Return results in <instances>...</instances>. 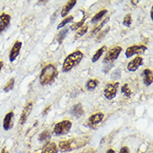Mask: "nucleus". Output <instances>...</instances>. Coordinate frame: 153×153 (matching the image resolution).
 <instances>
[{
  "mask_svg": "<svg viewBox=\"0 0 153 153\" xmlns=\"http://www.w3.org/2000/svg\"><path fill=\"white\" fill-rule=\"evenodd\" d=\"M58 75V70L53 64H49L42 69L39 75V82L42 85H50Z\"/></svg>",
  "mask_w": 153,
  "mask_h": 153,
  "instance_id": "obj_1",
  "label": "nucleus"
},
{
  "mask_svg": "<svg viewBox=\"0 0 153 153\" xmlns=\"http://www.w3.org/2000/svg\"><path fill=\"white\" fill-rule=\"evenodd\" d=\"M143 65V58L137 56L136 58H134L132 60H131L127 65V70L129 71L134 72L136 71L140 66H141Z\"/></svg>",
  "mask_w": 153,
  "mask_h": 153,
  "instance_id": "obj_11",
  "label": "nucleus"
},
{
  "mask_svg": "<svg viewBox=\"0 0 153 153\" xmlns=\"http://www.w3.org/2000/svg\"><path fill=\"white\" fill-rule=\"evenodd\" d=\"M106 49H107V47L105 45L102 46L101 48H100L99 50H97V51L95 52V54L93 55V57H92V59H91V61L93 63L96 62L98 59H99L101 56H102V54H103V53L106 50Z\"/></svg>",
  "mask_w": 153,
  "mask_h": 153,
  "instance_id": "obj_19",
  "label": "nucleus"
},
{
  "mask_svg": "<svg viewBox=\"0 0 153 153\" xmlns=\"http://www.w3.org/2000/svg\"><path fill=\"white\" fill-rule=\"evenodd\" d=\"M76 1L75 0H72V1H68L67 2V4L64 6L62 8V10H61V13H60V14H61V17H65L69 13V12L71 11L72 8H74V6H75V4H76Z\"/></svg>",
  "mask_w": 153,
  "mask_h": 153,
  "instance_id": "obj_16",
  "label": "nucleus"
},
{
  "mask_svg": "<svg viewBox=\"0 0 153 153\" xmlns=\"http://www.w3.org/2000/svg\"><path fill=\"white\" fill-rule=\"evenodd\" d=\"M32 108H33V103L32 102H28L25 105V106L24 107V110H23V111L21 113L20 118H19V124L24 125L26 122L29 114L31 113Z\"/></svg>",
  "mask_w": 153,
  "mask_h": 153,
  "instance_id": "obj_10",
  "label": "nucleus"
},
{
  "mask_svg": "<svg viewBox=\"0 0 153 153\" xmlns=\"http://www.w3.org/2000/svg\"><path fill=\"white\" fill-rule=\"evenodd\" d=\"M110 29H111L110 27H107L105 29H104V30H102V31L99 32V33L97 34V36H96V38H95V41L96 42L101 41L105 37V35L107 34L108 32L110 31Z\"/></svg>",
  "mask_w": 153,
  "mask_h": 153,
  "instance_id": "obj_24",
  "label": "nucleus"
},
{
  "mask_svg": "<svg viewBox=\"0 0 153 153\" xmlns=\"http://www.w3.org/2000/svg\"><path fill=\"white\" fill-rule=\"evenodd\" d=\"M68 31H69V29H63L59 34L57 35V40L59 42V44H61L62 41L64 40V39L65 38V36L67 35V33H68Z\"/></svg>",
  "mask_w": 153,
  "mask_h": 153,
  "instance_id": "obj_28",
  "label": "nucleus"
},
{
  "mask_svg": "<svg viewBox=\"0 0 153 153\" xmlns=\"http://www.w3.org/2000/svg\"><path fill=\"white\" fill-rule=\"evenodd\" d=\"M74 19V17L73 16H69L67 17V18H65L64 19V20H62L59 24L58 27H57V29H61V28H64V26H65V25L68 24V23H71V21Z\"/></svg>",
  "mask_w": 153,
  "mask_h": 153,
  "instance_id": "obj_30",
  "label": "nucleus"
},
{
  "mask_svg": "<svg viewBox=\"0 0 153 153\" xmlns=\"http://www.w3.org/2000/svg\"><path fill=\"white\" fill-rule=\"evenodd\" d=\"M85 153H94V151H93V149H91V150H89V151H87L86 152H85Z\"/></svg>",
  "mask_w": 153,
  "mask_h": 153,
  "instance_id": "obj_36",
  "label": "nucleus"
},
{
  "mask_svg": "<svg viewBox=\"0 0 153 153\" xmlns=\"http://www.w3.org/2000/svg\"><path fill=\"white\" fill-rule=\"evenodd\" d=\"M50 109H51V105H48V106H47V107L43 111V112H42V115H43V116H46V115L49 113V111H50Z\"/></svg>",
  "mask_w": 153,
  "mask_h": 153,
  "instance_id": "obj_31",
  "label": "nucleus"
},
{
  "mask_svg": "<svg viewBox=\"0 0 153 153\" xmlns=\"http://www.w3.org/2000/svg\"><path fill=\"white\" fill-rule=\"evenodd\" d=\"M119 153H130V151L127 146H123V147H121Z\"/></svg>",
  "mask_w": 153,
  "mask_h": 153,
  "instance_id": "obj_32",
  "label": "nucleus"
},
{
  "mask_svg": "<svg viewBox=\"0 0 153 153\" xmlns=\"http://www.w3.org/2000/svg\"><path fill=\"white\" fill-rule=\"evenodd\" d=\"M13 116V112H8L6 116H4V122H3V127L5 131H8L12 126V119Z\"/></svg>",
  "mask_w": 153,
  "mask_h": 153,
  "instance_id": "obj_14",
  "label": "nucleus"
},
{
  "mask_svg": "<svg viewBox=\"0 0 153 153\" xmlns=\"http://www.w3.org/2000/svg\"><path fill=\"white\" fill-rule=\"evenodd\" d=\"M121 92H122L126 97H131V95L132 94V91L130 89L128 84H124V85L121 86Z\"/></svg>",
  "mask_w": 153,
  "mask_h": 153,
  "instance_id": "obj_27",
  "label": "nucleus"
},
{
  "mask_svg": "<svg viewBox=\"0 0 153 153\" xmlns=\"http://www.w3.org/2000/svg\"><path fill=\"white\" fill-rule=\"evenodd\" d=\"M50 138H51V132L49 130H45V131H43L39 135V141H41V142L47 141Z\"/></svg>",
  "mask_w": 153,
  "mask_h": 153,
  "instance_id": "obj_21",
  "label": "nucleus"
},
{
  "mask_svg": "<svg viewBox=\"0 0 153 153\" xmlns=\"http://www.w3.org/2000/svg\"><path fill=\"white\" fill-rule=\"evenodd\" d=\"M99 81L95 79H91L86 83V88L88 90H95L96 86L98 85Z\"/></svg>",
  "mask_w": 153,
  "mask_h": 153,
  "instance_id": "obj_22",
  "label": "nucleus"
},
{
  "mask_svg": "<svg viewBox=\"0 0 153 153\" xmlns=\"http://www.w3.org/2000/svg\"><path fill=\"white\" fill-rule=\"evenodd\" d=\"M107 13V10L106 9H102L100 10V12H98L95 16H93V18L91 19V23L92 24H95V23H97L98 21H100L102 18L104 17V15Z\"/></svg>",
  "mask_w": 153,
  "mask_h": 153,
  "instance_id": "obj_20",
  "label": "nucleus"
},
{
  "mask_svg": "<svg viewBox=\"0 0 153 153\" xmlns=\"http://www.w3.org/2000/svg\"><path fill=\"white\" fill-rule=\"evenodd\" d=\"M71 114L75 117H80L84 115V109L82 104L77 103L71 109Z\"/></svg>",
  "mask_w": 153,
  "mask_h": 153,
  "instance_id": "obj_13",
  "label": "nucleus"
},
{
  "mask_svg": "<svg viewBox=\"0 0 153 153\" xmlns=\"http://www.w3.org/2000/svg\"><path fill=\"white\" fill-rule=\"evenodd\" d=\"M152 10H151V19H152Z\"/></svg>",
  "mask_w": 153,
  "mask_h": 153,
  "instance_id": "obj_38",
  "label": "nucleus"
},
{
  "mask_svg": "<svg viewBox=\"0 0 153 153\" xmlns=\"http://www.w3.org/2000/svg\"><path fill=\"white\" fill-rule=\"evenodd\" d=\"M109 20H110V17H107V18H105L98 26H96L95 28H94V29H93L91 32V33H90V37H92V36L95 35L98 32H100V29H102L104 26L106 25V23H108Z\"/></svg>",
  "mask_w": 153,
  "mask_h": 153,
  "instance_id": "obj_18",
  "label": "nucleus"
},
{
  "mask_svg": "<svg viewBox=\"0 0 153 153\" xmlns=\"http://www.w3.org/2000/svg\"><path fill=\"white\" fill-rule=\"evenodd\" d=\"M87 31H88V25H85L84 27H81L77 31V33H75V39H79L80 37L84 36V34H85L87 33Z\"/></svg>",
  "mask_w": 153,
  "mask_h": 153,
  "instance_id": "obj_26",
  "label": "nucleus"
},
{
  "mask_svg": "<svg viewBox=\"0 0 153 153\" xmlns=\"http://www.w3.org/2000/svg\"><path fill=\"white\" fill-rule=\"evenodd\" d=\"M143 75H144V78H143L144 84L146 85H151L153 81L152 71L150 70V69H146L143 71Z\"/></svg>",
  "mask_w": 153,
  "mask_h": 153,
  "instance_id": "obj_15",
  "label": "nucleus"
},
{
  "mask_svg": "<svg viewBox=\"0 0 153 153\" xmlns=\"http://www.w3.org/2000/svg\"><path fill=\"white\" fill-rule=\"evenodd\" d=\"M59 150L63 152H71V146L70 140L67 141H61L59 143Z\"/></svg>",
  "mask_w": 153,
  "mask_h": 153,
  "instance_id": "obj_17",
  "label": "nucleus"
},
{
  "mask_svg": "<svg viewBox=\"0 0 153 153\" xmlns=\"http://www.w3.org/2000/svg\"><path fill=\"white\" fill-rule=\"evenodd\" d=\"M119 82L108 83L104 89V95L107 100L114 99L117 94V90L119 87Z\"/></svg>",
  "mask_w": 153,
  "mask_h": 153,
  "instance_id": "obj_4",
  "label": "nucleus"
},
{
  "mask_svg": "<svg viewBox=\"0 0 153 153\" xmlns=\"http://www.w3.org/2000/svg\"><path fill=\"white\" fill-rule=\"evenodd\" d=\"M14 83H15V79L11 78L8 81V83L5 85V86L4 87V92H8V91H12L13 89V86H14Z\"/></svg>",
  "mask_w": 153,
  "mask_h": 153,
  "instance_id": "obj_25",
  "label": "nucleus"
},
{
  "mask_svg": "<svg viewBox=\"0 0 153 153\" xmlns=\"http://www.w3.org/2000/svg\"><path fill=\"white\" fill-rule=\"evenodd\" d=\"M147 50L146 46L141 45H132L131 47H128L126 52H125V55L126 58H130L133 55L136 54H141L143 53H145L146 50Z\"/></svg>",
  "mask_w": 153,
  "mask_h": 153,
  "instance_id": "obj_7",
  "label": "nucleus"
},
{
  "mask_svg": "<svg viewBox=\"0 0 153 153\" xmlns=\"http://www.w3.org/2000/svg\"><path fill=\"white\" fill-rule=\"evenodd\" d=\"M121 50H122V49L120 46H116V47L112 48L111 50H110L108 51L106 54H105V56L104 57L103 63H105V64H110V63L115 61L116 59L119 57Z\"/></svg>",
  "mask_w": 153,
  "mask_h": 153,
  "instance_id": "obj_5",
  "label": "nucleus"
},
{
  "mask_svg": "<svg viewBox=\"0 0 153 153\" xmlns=\"http://www.w3.org/2000/svg\"><path fill=\"white\" fill-rule=\"evenodd\" d=\"M4 66V62H2V61H0V71L2 70V68Z\"/></svg>",
  "mask_w": 153,
  "mask_h": 153,
  "instance_id": "obj_35",
  "label": "nucleus"
},
{
  "mask_svg": "<svg viewBox=\"0 0 153 153\" xmlns=\"http://www.w3.org/2000/svg\"><path fill=\"white\" fill-rule=\"evenodd\" d=\"M42 153H58L57 145L54 142H46L42 148Z\"/></svg>",
  "mask_w": 153,
  "mask_h": 153,
  "instance_id": "obj_12",
  "label": "nucleus"
},
{
  "mask_svg": "<svg viewBox=\"0 0 153 153\" xmlns=\"http://www.w3.org/2000/svg\"><path fill=\"white\" fill-rule=\"evenodd\" d=\"M87 16L83 17L82 19L80 21H79L78 23H75L74 25H72L71 26V29L72 31H75V30H77V29H80L81 27H82L83 25H84V23L85 22V19H86Z\"/></svg>",
  "mask_w": 153,
  "mask_h": 153,
  "instance_id": "obj_23",
  "label": "nucleus"
},
{
  "mask_svg": "<svg viewBox=\"0 0 153 153\" xmlns=\"http://www.w3.org/2000/svg\"><path fill=\"white\" fill-rule=\"evenodd\" d=\"M105 115H104L102 112H98V113H95L93 114L92 116H91L86 121V126L92 129H95L98 125L100 124V122L103 120Z\"/></svg>",
  "mask_w": 153,
  "mask_h": 153,
  "instance_id": "obj_6",
  "label": "nucleus"
},
{
  "mask_svg": "<svg viewBox=\"0 0 153 153\" xmlns=\"http://www.w3.org/2000/svg\"><path fill=\"white\" fill-rule=\"evenodd\" d=\"M83 58H84V54L80 50H76L69 54L66 58L65 59L64 63H63V72H65V73L70 72L74 67L78 65L80 61L82 60Z\"/></svg>",
  "mask_w": 153,
  "mask_h": 153,
  "instance_id": "obj_2",
  "label": "nucleus"
},
{
  "mask_svg": "<svg viewBox=\"0 0 153 153\" xmlns=\"http://www.w3.org/2000/svg\"><path fill=\"white\" fill-rule=\"evenodd\" d=\"M11 16L8 13H0V34L8 29L10 25Z\"/></svg>",
  "mask_w": 153,
  "mask_h": 153,
  "instance_id": "obj_8",
  "label": "nucleus"
},
{
  "mask_svg": "<svg viewBox=\"0 0 153 153\" xmlns=\"http://www.w3.org/2000/svg\"><path fill=\"white\" fill-rule=\"evenodd\" d=\"M71 127H72L71 121L68 120H62L54 126V133L56 136H64L66 135L71 131Z\"/></svg>",
  "mask_w": 153,
  "mask_h": 153,
  "instance_id": "obj_3",
  "label": "nucleus"
},
{
  "mask_svg": "<svg viewBox=\"0 0 153 153\" xmlns=\"http://www.w3.org/2000/svg\"><path fill=\"white\" fill-rule=\"evenodd\" d=\"M106 153H116V152H115V151H114L113 149H109L107 152H106Z\"/></svg>",
  "mask_w": 153,
  "mask_h": 153,
  "instance_id": "obj_33",
  "label": "nucleus"
},
{
  "mask_svg": "<svg viewBox=\"0 0 153 153\" xmlns=\"http://www.w3.org/2000/svg\"><path fill=\"white\" fill-rule=\"evenodd\" d=\"M132 24V16L131 13H127L125 16L124 19H123V25H125L126 27H130Z\"/></svg>",
  "mask_w": 153,
  "mask_h": 153,
  "instance_id": "obj_29",
  "label": "nucleus"
},
{
  "mask_svg": "<svg viewBox=\"0 0 153 153\" xmlns=\"http://www.w3.org/2000/svg\"><path fill=\"white\" fill-rule=\"evenodd\" d=\"M21 47H22V42L21 41H16L14 43V45H13L12 49L10 50V53H9V61L10 62H13L17 57L19 56V54L20 53Z\"/></svg>",
  "mask_w": 153,
  "mask_h": 153,
  "instance_id": "obj_9",
  "label": "nucleus"
},
{
  "mask_svg": "<svg viewBox=\"0 0 153 153\" xmlns=\"http://www.w3.org/2000/svg\"><path fill=\"white\" fill-rule=\"evenodd\" d=\"M131 3H132V4L135 5V4H138V3H139V1H131Z\"/></svg>",
  "mask_w": 153,
  "mask_h": 153,
  "instance_id": "obj_37",
  "label": "nucleus"
},
{
  "mask_svg": "<svg viewBox=\"0 0 153 153\" xmlns=\"http://www.w3.org/2000/svg\"><path fill=\"white\" fill-rule=\"evenodd\" d=\"M0 153H8V152L6 150V148H4V149L1 151V152Z\"/></svg>",
  "mask_w": 153,
  "mask_h": 153,
  "instance_id": "obj_34",
  "label": "nucleus"
}]
</instances>
